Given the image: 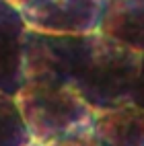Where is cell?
Listing matches in <instances>:
<instances>
[{
	"instance_id": "6da1fadb",
	"label": "cell",
	"mask_w": 144,
	"mask_h": 146,
	"mask_svg": "<svg viewBox=\"0 0 144 146\" xmlns=\"http://www.w3.org/2000/svg\"><path fill=\"white\" fill-rule=\"evenodd\" d=\"M140 62L142 54L95 33L72 89L93 107L95 113L126 105L130 103L134 82L138 78Z\"/></svg>"
},
{
	"instance_id": "7a4b0ae2",
	"label": "cell",
	"mask_w": 144,
	"mask_h": 146,
	"mask_svg": "<svg viewBox=\"0 0 144 146\" xmlns=\"http://www.w3.org/2000/svg\"><path fill=\"white\" fill-rule=\"evenodd\" d=\"M31 140L45 144L70 130L91 125L95 111L72 86L23 84L15 95Z\"/></svg>"
},
{
	"instance_id": "3957f363",
	"label": "cell",
	"mask_w": 144,
	"mask_h": 146,
	"mask_svg": "<svg viewBox=\"0 0 144 146\" xmlns=\"http://www.w3.org/2000/svg\"><path fill=\"white\" fill-rule=\"evenodd\" d=\"M93 35H56L27 29L23 39V84L72 86L91 50Z\"/></svg>"
},
{
	"instance_id": "277c9868",
	"label": "cell",
	"mask_w": 144,
	"mask_h": 146,
	"mask_svg": "<svg viewBox=\"0 0 144 146\" xmlns=\"http://www.w3.org/2000/svg\"><path fill=\"white\" fill-rule=\"evenodd\" d=\"M105 0H27L19 8L27 29L56 35H93L99 31Z\"/></svg>"
},
{
	"instance_id": "5b68a950",
	"label": "cell",
	"mask_w": 144,
	"mask_h": 146,
	"mask_svg": "<svg viewBox=\"0 0 144 146\" xmlns=\"http://www.w3.org/2000/svg\"><path fill=\"white\" fill-rule=\"evenodd\" d=\"M27 25L17 6L0 0V93L15 97L23 86V39Z\"/></svg>"
},
{
	"instance_id": "8992f818",
	"label": "cell",
	"mask_w": 144,
	"mask_h": 146,
	"mask_svg": "<svg viewBox=\"0 0 144 146\" xmlns=\"http://www.w3.org/2000/svg\"><path fill=\"white\" fill-rule=\"evenodd\" d=\"M97 33L144 54V0H105Z\"/></svg>"
},
{
	"instance_id": "52a82bcc",
	"label": "cell",
	"mask_w": 144,
	"mask_h": 146,
	"mask_svg": "<svg viewBox=\"0 0 144 146\" xmlns=\"http://www.w3.org/2000/svg\"><path fill=\"white\" fill-rule=\"evenodd\" d=\"M91 125L101 146H144V109L132 103L97 111Z\"/></svg>"
},
{
	"instance_id": "ba28073f",
	"label": "cell",
	"mask_w": 144,
	"mask_h": 146,
	"mask_svg": "<svg viewBox=\"0 0 144 146\" xmlns=\"http://www.w3.org/2000/svg\"><path fill=\"white\" fill-rule=\"evenodd\" d=\"M31 142L15 97L0 93V146H29Z\"/></svg>"
},
{
	"instance_id": "9c48e42d",
	"label": "cell",
	"mask_w": 144,
	"mask_h": 146,
	"mask_svg": "<svg viewBox=\"0 0 144 146\" xmlns=\"http://www.w3.org/2000/svg\"><path fill=\"white\" fill-rule=\"evenodd\" d=\"M41 146H101L99 138L93 132V125H82V128L70 130L58 138L45 142Z\"/></svg>"
},
{
	"instance_id": "30bf717a",
	"label": "cell",
	"mask_w": 144,
	"mask_h": 146,
	"mask_svg": "<svg viewBox=\"0 0 144 146\" xmlns=\"http://www.w3.org/2000/svg\"><path fill=\"white\" fill-rule=\"evenodd\" d=\"M130 103L144 109V54H142V62H140V70H138V78L134 82V89L130 95Z\"/></svg>"
},
{
	"instance_id": "8fae6325",
	"label": "cell",
	"mask_w": 144,
	"mask_h": 146,
	"mask_svg": "<svg viewBox=\"0 0 144 146\" xmlns=\"http://www.w3.org/2000/svg\"><path fill=\"white\" fill-rule=\"evenodd\" d=\"M6 2H8V4H13V6H17V8H21V6L27 2V0H6Z\"/></svg>"
},
{
	"instance_id": "7c38bea8",
	"label": "cell",
	"mask_w": 144,
	"mask_h": 146,
	"mask_svg": "<svg viewBox=\"0 0 144 146\" xmlns=\"http://www.w3.org/2000/svg\"><path fill=\"white\" fill-rule=\"evenodd\" d=\"M29 146H39V144H35V142H31V144H29Z\"/></svg>"
}]
</instances>
